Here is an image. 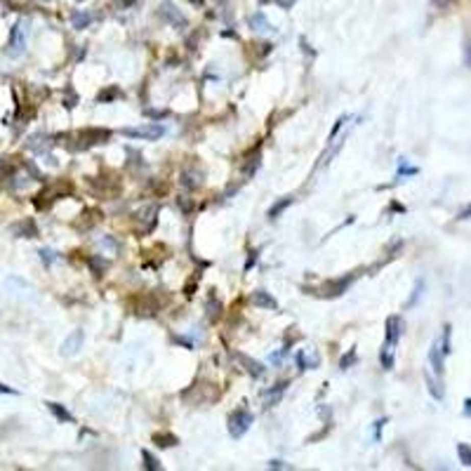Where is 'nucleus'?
Returning <instances> with one entry per match:
<instances>
[{
    "mask_svg": "<svg viewBox=\"0 0 471 471\" xmlns=\"http://www.w3.org/2000/svg\"><path fill=\"white\" fill-rule=\"evenodd\" d=\"M83 342H85V332L73 330L66 339H64V344H61V356H76L80 349H83Z\"/></svg>",
    "mask_w": 471,
    "mask_h": 471,
    "instance_id": "nucleus-8",
    "label": "nucleus"
},
{
    "mask_svg": "<svg viewBox=\"0 0 471 471\" xmlns=\"http://www.w3.org/2000/svg\"><path fill=\"white\" fill-rule=\"evenodd\" d=\"M436 5H448V3H450V0H434Z\"/></svg>",
    "mask_w": 471,
    "mask_h": 471,
    "instance_id": "nucleus-46",
    "label": "nucleus"
},
{
    "mask_svg": "<svg viewBox=\"0 0 471 471\" xmlns=\"http://www.w3.org/2000/svg\"><path fill=\"white\" fill-rule=\"evenodd\" d=\"M182 186L186 191H193V189H198L201 186V182H203V175L198 170H193V167H184L182 170Z\"/></svg>",
    "mask_w": 471,
    "mask_h": 471,
    "instance_id": "nucleus-10",
    "label": "nucleus"
},
{
    "mask_svg": "<svg viewBox=\"0 0 471 471\" xmlns=\"http://www.w3.org/2000/svg\"><path fill=\"white\" fill-rule=\"evenodd\" d=\"M111 139V130H104V128H90V130H83L80 132V148L85 146H94V144H106Z\"/></svg>",
    "mask_w": 471,
    "mask_h": 471,
    "instance_id": "nucleus-5",
    "label": "nucleus"
},
{
    "mask_svg": "<svg viewBox=\"0 0 471 471\" xmlns=\"http://www.w3.org/2000/svg\"><path fill=\"white\" fill-rule=\"evenodd\" d=\"M184 292L189 294V297H191L193 292H196V281H189V283H186V288H184Z\"/></svg>",
    "mask_w": 471,
    "mask_h": 471,
    "instance_id": "nucleus-41",
    "label": "nucleus"
},
{
    "mask_svg": "<svg viewBox=\"0 0 471 471\" xmlns=\"http://www.w3.org/2000/svg\"><path fill=\"white\" fill-rule=\"evenodd\" d=\"M252 422H255V417H252L250 410H245V408L233 410L229 415V434H231V438H243L247 434V429L252 427Z\"/></svg>",
    "mask_w": 471,
    "mask_h": 471,
    "instance_id": "nucleus-1",
    "label": "nucleus"
},
{
    "mask_svg": "<svg viewBox=\"0 0 471 471\" xmlns=\"http://www.w3.org/2000/svg\"><path fill=\"white\" fill-rule=\"evenodd\" d=\"M26 49V31L21 24L12 26V33H10V45H7V55L10 57H21Z\"/></svg>",
    "mask_w": 471,
    "mask_h": 471,
    "instance_id": "nucleus-4",
    "label": "nucleus"
},
{
    "mask_svg": "<svg viewBox=\"0 0 471 471\" xmlns=\"http://www.w3.org/2000/svg\"><path fill=\"white\" fill-rule=\"evenodd\" d=\"M47 405V410L52 412V415L57 417V419H59V422H73V415H71V412L66 410V408H64V405H59V403H45Z\"/></svg>",
    "mask_w": 471,
    "mask_h": 471,
    "instance_id": "nucleus-18",
    "label": "nucleus"
},
{
    "mask_svg": "<svg viewBox=\"0 0 471 471\" xmlns=\"http://www.w3.org/2000/svg\"><path fill=\"white\" fill-rule=\"evenodd\" d=\"M40 255V262L45 264V266H49V264H55L57 262V252L55 250H49V247H43V250L38 252Z\"/></svg>",
    "mask_w": 471,
    "mask_h": 471,
    "instance_id": "nucleus-29",
    "label": "nucleus"
},
{
    "mask_svg": "<svg viewBox=\"0 0 471 471\" xmlns=\"http://www.w3.org/2000/svg\"><path fill=\"white\" fill-rule=\"evenodd\" d=\"M122 135L125 137H135V139H160V137L165 135V125H160V122H148V125H141V128H125L122 130Z\"/></svg>",
    "mask_w": 471,
    "mask_h": 471,
    "instance_id": "nucleus-2",
    "label": "nucleus"
},
{
    "mask_svg": "<svg viewBox=\"0 0 471 471\" xmlns=\"http://www.w3.org/2000/svg\"><path fill=\"white\" fill-rule=\"evenodd\" d=\"M464 61H466V66L471 68V40L464 43Z\"/></svg>",
    "mask_w": 471,
    "mask_h": 471,
    "instance_id": "nucleus-35",
    "label": "nucleus"
},
{
    "mask_svg": "<svg viewBox=\"0 0 471 471\" xmlns=\"http://www.w3.org/2000/svg\"><path fill=\"white\" fill-rule=\"evenodd\" d=\"M424 380H427V389L429 393L436 398V401H443V396H445V389H443V382L438 380V377H434L431 373H424Z\"/></svg>",
    "mask_w": 471,
    "mask_h": 471,
    "instance_id": "nucleus-15",
    "label": "nucleus"
},
{
    "mask_svg": "<svg viewBox=\"0 0 471 471\" xmlns=\"http://www.w3.org/2000/svg\"><path fill=\"white\" fill-rule=\"evenodd\" d=\"M160 17L165 19V21H170L175 29H184V26L189 24V21H186V17L182 14V10H177V5H175V3H170V0H165V3L160 5Z\"/></svg>",
    "mask_w": 471,
    "mask_h": 471,
    "instance_id": "nucleus-6",
    "label": "nucleus"
},
{
    "mask_svg": "<svg viewBox=\"0 0 471 471\" xmlns=\"http://www.w3.org/2000/svg\"><path fill=\"white\" fill-rule=\"evenodd\" d=\"M141 304H139V309H137V313L139 316H146V318H151V316H156V313L160 311V302L153 297V294H144L141 297Z\"/></svg>",
    "mask_w": 471,
    "mask_h": 471,
    "instance_id": "nucleus-11",
    "label": "nucleus"
},
{
    "mask_svg": "<svg viewBox=\"0 0 471 471\" xmlns=\"http://www.w3.org/2000/svg\"><path fill=\"white\" fill-rule=\"evenodd\" d=\"M276 3H278V5H281V7H283V10H288V7H290V5H292L294 0H276Z\"/></svg>",
    "mask_w": 471,
    "mask_h": 471,
    "instance_id": "nucleus-44",
    "label": "nucleus"
},
{
    "mask_svg": "<svg viewBox=\"0 0 471 471\" xmlns=\"http://www.w3.org/2000/svg\"><path fill=\"white\" fill-rule=\"evenodd\" d=\"M422 290H424V281H417V285H415V290H412V294H410V300H408V309H412V306L419 302V297H422Z\"/></svg>",
    "mask_w": 471,
    "mask_h": 471,
    "instance_id": "nucleus-28",
    "label": "nucleus"
},
{
    "mask_svg": "<svg viewBox=\"0 0 471 471\" xmlns=\"http://www.w3.org/2000/svg\"><path fill=\"white\" fill-rule=\"evenodd\" d=\"M87 266L92 269V274L97 276V278H102L106 271V262L102 257H87Z\"/></svg>",
    "mask_w": 471,
    "mask_h": 471,
    "instance_id": "nucleus-21",
    "label": "nucleus"
},
{
    "mask_svg": "<svg viewBox=\"0 0 471 471\" xmlns=\"http://www.w3.org/2000/svg\"><path fill=\"white\" fill-rule=\"evenodd\" d=\"M354 363H356V351L351 349V351H346V354L342 356V361H339V370H349Z\"/></svg>",
    "mask_w": 471,
    "mask_h": 471,
    "instance_id": "nucleus-30",
    "label": "nucleus"
},
{
    "mask_svg": "<svg viewBox=\"0 0 471 471\" xmlns=\"http://www.w3.org/2000/svg\"><path fill=\"white\" fill-rule=\"evenodd\" d=\"M459 219H471V205H469V208H464L462 212H459Z\"/></svg>",
    "mask_w": 471,
    "mask_h": 471,
    "instance_id": "nucleus-43",
    "label": "nucleus"
},
{
    "mask_svg": "<svg viewBox=\"0 0 471 471\" xmlns=\"http://www.w3.org/2000/svg\"><path fill=\"white\" fill-rule=\"evenodd\" d=\"M384 424H386V417H382V419L375 422V441H380L382 438V429H384Z\"/></svg>",
    "mask_w": 471,
    "mask_h": 471,
    "instance_id": "nucleus-34",
    "label": "nucleus"
},
{
    "mask_svg": "<svg viewBox=\"0 0 471 471\" xmlns=\"http://www.w3.org/2000/svg\"><path fill=\"white\" fill-rule=\"evenodd\" d=\"M71 24H73V29H87V26L92 24V17L87 12H73Z\"/></svg>",
    "mask_w": 471,
    "mask_h": 471,
    "instance_id": "nucleus-22",
    "label": "nucleus"
},
{
    "mask_svg": "<svg viewBox=\"0 0 471 471\" xmlns=\"http://www.w3.org/2000/svg\"><path fill=\"white\" fill-rule=\"evenodd\" d=\"M285 389H288V382H278V384H274L271 389H266V391H264V396L269 398V401H266V405L271 408V405L278 403V401H281V396L285 393Z\"/></svg>",
    "mask_w": 471,
    "mask_h": 471,
    "instance_id": "nucleus-16",
    "label": "nucleus"
},
{
    "mask_svg": "<svg viewBox=\"0 0 471 471\" xmlns=\"http://www.w3.org/2000/svg\"><path fill=\"white\" fill-rule=\"evenodd\" d=\"M464 415L471 417V398H466V401H464Z\"/></svg>",
    "mask_w": 471,
    "mask_h": 471,
    "instance_id": "nucleus-45",
    "label": "nucleus"
},
{
    "mask_svg": "<svg viewBox=\"0 0 471 471\" xmlns=\"http://www.w3.org/2000/svg\"><path fill=\"white\" fill-rule=\"evenodd\" d=\"M450 335H453V328H450V325H445V328H443V335H441V342H438V344H441V351L445 356L453 351V349H450Z\"/></svg>",
    "mask_w": 471,
    "mask_h": 471,
    "instance_id": "nucleus-26",
    "label": "nucleus"
},
{
    "mask_svg": "<svg viewBox=\"0 0 471 471\" xmlns=\"http://www.w3.org/2000/svg\"><path fill=\"white\" fill-rule=\"evenodd\" d=\"M252 302L259 306V309H269V311H278V302L271 297L266 290H255L252 292Z\"/></svg>",
    "mask_w": 471,
    "mask_h": 471,
    "instance_id": "nucleus-13",
    "label": "nucleus"
},
{
    "mask_svg": "<svg viewBox=\"0 0 471 471\" xmlns=\"http://www.w3.org/2000/svg\"><path fill=\"white\" fill-rule=\"evenodd\" d=\"M144 113H146V116H151V118H165L167 116V111H153V109H146Z\"/></svg>",
    "mask_w": 471,
    "mask_h": 471,
    "instance_id": "nucleus-36",
    "label": "nucleus"
},
{
    "mask_svg": "<svg viewBox=\"0 0 471 471\" xmlns=\"http://www.w3.org/2000/svg\"><path fill=\"white\" fill-rule=\"evenodd\" d=\"M236 361L245 367V373L250 375V377H262V375H264V365H262V363H257L255 358H250V356L236 354Z\"/></svg>",
    "mask_w": 471,
    "mask_h": 471,
    "instance_id": "nucleus-12",
    "label": "nucleus"
},
{
    "mask_svg": "<svg viewBox=\"0 0 471 471\" xmlns=\"http://www.w3.org/2000/svg\"><path fill=\"white\" fill-rule=\"evenodd\" d=\"M346 120H349V116H342L339 120L335 122V128H332V130H330V135H328V144H332V141L337 139V132L344 128V122H346Z\"/></svg>",
    "mask_w": 471,
    "mask_h": 471,
    "instance_id": "nucleus-32",
    "label": "nucleus"
},
{
    "mask_svg": "<svg viewBox=\"0 0 471 471\" xmlns=\"http://www.w3.org/2000/svg\"><path fill=\"white\" fill-rule=\"evenodd\" d=\"M457 457L464 466H471V448L466 445V443H459L457 445Z\"/></svg>",
    "mask_w": 471,
    "mask_h": 471,
    "instance_id": "nucleus-25",
    "label": "nucleus"
},
{
    "mask_svg": "<svg viewBox=\"0 0 471 471\" xmlns=\"http://www.w3.org/2000/svg\"><path fill=\"white\" fill-rule=\"evenodd\" d=\"M356 281V274H346V276H342V278H337V281H330V283H325L323 285V290H320V294L323 297H339V294H344L346 290H349V285Z\"/></svg>",
    "mask_w": 471,
    "mask_h": 471,
    "instance_id": "nucleus-3",
    "label": "nucleus"
},
{
    "mask_svg": "<svg viewBox=\"0 0 471 471\" xmlns=\"http://www.w3.org/2000/svg\"><path fill=\"white\" fill-rule=\"evenodd\" d=\"M297 367H300V370H306V358H304V351H297Z\"/></svg>",
    "mask_w": 471,
    "mask_h": 471,
    "instance_id": "nucleus-38",
    "label": "nucleus"
},
{
    "mask_svg": "<svg viewBox=\"0 0 471 471\" xmlns=\"http://www.w3.org/2000/svg\"><path fill=\"white\" fill-rule=\"evenodd\" d=\"M179 208H182L184 214H191V212H193V203H191L186 196H182V198H179Z\"/></svg>",
    "mask_w": 471,
    "mask_h": 471,
    "instance_id": "nucleus-33",
    "label": "nucleus"
},
{
    "mask_svg": "<svg viewBox=\"0 0 471 471\" xmlns=\"http://www.w3.org/2000/svg\"><path fill=\"white\" fill-rule=\"evenodd\" d=\"M151 441L156 443L158 448H175L179 443V438L175 434H167V431H165V434H153Z\"/></svg>",
    "mask_w": 471,
    "mask_h": 471,
    "instance_id": "nucleus-19",
    "label": "nucleus"
},
{
    "mask_svg": "<svg viewBox=\"0 0 471 471\" xmlns=\"http://www.w3.org/2000/svg\"><path fill=\"white\" fill-rule=\"evenodd\" d=\"M0 393H10V396H17V389H12V386H7L0 382Z\"/></svg>",
    "mask_w": 471,
    "mask_h": 471,
    "instance_id": "nucleus-40",
    "label": "nucleus"
},
{
    "mask_svg": "<svg viewBox=\"0 0 471 471\" xmlns=\"http://www.w3.org/2000/svg\"><path fill=\"white\" fill-rule=\"evenodd\" d=\"M292 203H294L292 196H285V198H281V201H276L274 205L269 208V219H278V217H281V214L285 212V210H288Z\"/></svg>",
    "mask_w": 471,
    "mask_h": 471,
    "instance_id": "nucleus-17",
    "label": "nucleus"
},
{
    "mask_svg": "<svg viewBox=\"0 0 471 471\" xmlns=\"http://www.w3.org/2000/svg\"><path fill=\"white\" fill-rule=\"evenodd\" d=\"M255 259H257V252H250V259H247V264H245V271H250V269H252Z\"/></svg>",
    "mask_w": 471,
    "mask_h": 471,
    "instance_id": "nucleus-42",
    "label": "nucleus"
},
{
    "mask_svg": "<svg viewBox=\"0 0 471 471\" xmlns=\"http://www.w3.org/2000/svg\"><path fill=\"white\" fill-rule=\"evenodd\" d=\"M269 466H271V469H290V464H283L281 459H271Z\"/></svg>",
    "mask_w": 471,
    "mask_h": 471,
    "instance_id": "nucleus-39",
    "label": "nucleus"
},
{
    "mask_svg": "<svg viewBox=\"0 0 471 471\" xmlns=\"http://www.w3.org/2000/svg\"><path fill=\"white\" fill-rule=\"evenodd\" d=\"M221 313V304H217V300H214V294H210L208 300V318L210 320H217Z\"/></svg>",
    "mask_w": 471,
    "mask_h": 471,
    "instance_id": "nucleus-24",
    "label": "nucleus"
},
{
    "mask_svg": "<svg viewBox=\"0 0 471 471\" xmlns=\"http://www.w3.org/2000/svg\"><path fill=\"white\" fill-rule=\"evenodd\" d=\"M380 361H382V367H384V370H391V367H393V354H391V349H386V346H384V351L380 354Z\"/></svg>",
    "mask_w": 471,
    "mask_h": 471,
    "instance_id": "nucleus-31",
    "label": "nucleus"
},
{
    "mask_svg": "<svg viewBox=\"0 0 471 471\" xmlns=\"http://www.w3.org/2000/svg\"><path fill=\"white\" fill-rule=\"evenodd\" d=\"M250 26L252 31H274L271 29V24L266 21V17H264V12H255L250 17Z\"/></svg>",
    "mask_w": 471,
    "mask_h": 471,
    "instance_id": "nucleus-20",
    "label": "nucleus"
},
{
    "mask_svg": "<svg viewBox=\"0 0 471 471\" xmlns=\"http://www.w3.org/2000/svg\"><path fill=\"white\" fill-rule=\"evenodd\" d=\"M193 3H196V5H203V0H193Z\"/></svg>",
    "mask_w": 471,
    "mask_h": 471,
    "instance_id": "nucleus-47",
    "label": "nucleus"
},
{
    "mask_svg": "<svg viewBox=\"0 0 471 471\" xmlns=\"http://www.w3.org/2000/svg\"><path fill=\"white\" fill-rule=\"evenodd\" d=\"M12 233L14 236H19V238H36L38 227H36V221L33 219H24V221H19V224H14Z\"/></svg>",
    "mask_w": 471,
    "mask_h": 471,
    "instance_id": "nucleus-14",
    "label": "nucleus"
},
{
    "mask_svg": "<svg viewBox=\"0 0 471 471\" xmlns=\"http://www.w3.org/2000/svg\"><path fill=\"white\" fill-rule=\"evenodd\" d=\"M141 459H144V466H146L148 471H160V462L153 457L148 450H144V453H141Z\"/></svg>",
    "mask_w": 471,
    "mask_h": 471,
    "instance_id": "nucleus-27",
    "label": "nucleus"
},
{
    "mask_svg": "<svg viewBox=\"0 0 471 471\" xmlns=\"http://www.w3.org/2000/svg\"><path fill=\"white\" fill-rule=\"evenodd\" d=\"M102 245H104V247H106V245H109L111 250H118V243H116V240H113V238H111V236H106V238H102Z\"/></svg>",
    "mask_w": 471,
    "mask_h": 471,
    "instance_id": "nucleus-37",
    "label": "nucleus"
},
{
    "mask_svg": "<svg viewBox=\"0 0 471 471\" xmlns=\"http://www.w3.org/2000/svg\"><path fill=\"white\" fill-rule=\"evenodd\" d=\"M401 332H403V320H401V316H389V318H386V335H384V346L386 349L396 346Z\"/></svg>",
    "mask_w": 471,
    "mask_h": 471,
    "instance_id": "nucleus-7",
    "label": "nucleus"
},
{
    "mask_svg": "<svg viewBox=\"0 0 471 471\" xmlns=\"http://www.w3.org/2000/svg\"><path fill=\"white\" fill-rule=\"evenodd\" d=\"M122 97V92L120 90H118V87L116 85H113V87H109V90H102V92H99V102H113V99H120Z\"/></svg>",
    "mask_w": 471,
    "mask_h": 471,
    "instance_id": "nucleus-23",
    "label": "nucleus"
},
{
    "mask_svg": "<svg viewBox=\"0 0 471 471\" xmlns=\"http://www.w3.org/2000/svg\"><path fill=\"white\" fill-rule=\"evenodd\" d=\"M429 363L434 367V375L441 380L443 373H445V354L441 351V344L434 342L431 344V349H429Z\"/></svg>",
    "mask_w": 471,
    "mask_h": 471,
    "instance_id": "nucleus-9",
    "label": "nucleus"
}]
</instances>
